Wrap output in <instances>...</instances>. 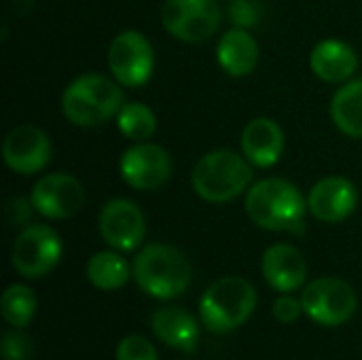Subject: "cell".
Returning a JSON list of instances; mask_svg holds the SVG:
<instances>
[{
	"label": "cell",
	"instance_id": "obj_2",
	"mask_svg": "<svg viewBox=\"0 0 362 360\" xmlns=\"http://www.w3.org/2000/svg\"><path fill=\"white\" fill-rule=\"evenodd\" d=\"M123 91L117 81L104 74L87 72L76 76L62 95L64 117L78 127H95L119 115Z\"/></svg>",
	"mask_w": 362,
	"mask_h": 360
},
{
	"label": "cell",
	"instance_id": "obj_21",
	"mask_svg": "<svg viewBox=\"0 0 362 360\" xmlns=\"http://www.w3.org/2000/svg\"><path fill=\"white\" fill-rule=\"evenodd\" d=\"M132 276H134V269L115 250L95 252L89 259V263H87V278L100 291H117V289H123L129 282Z\"/></svg>",
	"mask_w": 362,
	"mask_h": 360
},
{
	"label": "cell",
	"instance_id": "obj_3",
	"mask_svg": "<svg viewBox=\"0 0 362 360\" xmlns=\"http://www.w3.org/2000/svg\"><path fill=\"white\" fill-rule=\"evenodd\" d=\"M136 284L155 299L180 297L193 278L187 257L168 244L144 246L132 265Z\"/></svg>",
	"mask_w": 362,
	"mask_h": 360
},
{
	"label": "cell",
	"instance_id": "obj_25",
	"mask_svg": "<svg viewBox=\"0 0 362 360\" xmlns=\"http://www.w3.org/2000/svg\"><path fill=\"white\" fill-rule=\"evenodd\" d=\"M229 17L235 23V28H255L261 19V8L252 0H233L229 4Z\"/></svg>",
	"mask_w": 362,
	"mask_h": 360
},
{
	"label": "cell",
	"instance_id": "obj_27",
	"mask_svg": "<svg viewBox=\"0 0 362 360\" xmlns=\"http://www.w3.org/2000/svg\"><path fill=\"white\" fill-rule=\"evenodd\" d=\"M301 312H303L301 301H297L295 297H288V295L278 297L276 303H274V316H276L280 323H284V325L295 323V320L301 316Z\"/></svg>",
	"mask_w": 362,
	"mask_h": 360
},
{
	"label": "cell",
	"instance_id": "obj_18",
	"mask_svg": "<svg viewBox=\"0 0 362 360\" xmlns=\"http://www.w3.org/2000/svg\"><path fill=\"white\" fill-rule=\"evenodd\" d=\"M310 66L320 81L344 83L354 74L358 66V57L348 42L337 38H327L314 47L310 55Z\"/></svg>",
	"mask_w": 362,
	"mask_h": 360
},
{
	"label": "cell",
	"instance_id": "obj_5",
	"mask_svg": "<svg viewBox=\"0 0 362 360\" xmlns=\"http://www.w3.org/2000/svg\"><path fill=\"white\" fill-rule=\"evenodd\" d=\"M257 308L255 286L240 276H227L210 284L199 301V318L210 333L225 335L242 327Z\"/></svg>",
	"mask_w": 362,
	"mask_h": 360
},
{
	"label": "cell",
	"instance_id": "obj_20",
	"mask_svg": "<svg viewBox=\"0 0 362 360\" xmlns=\"http://www.w3.org/2000/svg\"><path fill=\"white\" fill-rule=\"evenodd\" d=\"M333 123L350 138H362V79L339 87L331 102Z\"/></svg>",
	"mask_w": 362,
	"mask_h": 360
},
{
	"label": "cell",
	"instance_id": "obj_6",
	"mask_svg": "<svg viewBox=\"0 0 362 360\" xmlns=\"http://www.w3.org/2000/svg\"><path fill=\"white\" fill-rule=\"evenodd\" d=\"M62 240L49 225H28L15 240L11 263L23 278H42L62 259Z\"/></svg>",
	"mask_w": 362,
	"mask_h": 360
},
{
	"label": "cell",
	"instance_id": "obj_13",
	"mask_svg": "<svg viewBox=\"0 0 362 360\" xmlns=\"http://www.w3.org/2000/svg\"><path fill=\"white\" fill-rule=\"evenodd\" d=\"M4 163L17 174H36L51 161V142L36 125L13 127L2 144Z\"/></svg>",
	"mask_w": 362,
	"mask_h": 360
},
{
	"label": "cell",
	"instance_id": "obj_9",
	"mask_svg": "<svg viewBox=\"0 0 362 360\" xmlns=\"http://www.w3.org/2000/svg\"><path fill=\"white\" fill-rule=\"evenodd\" d=\"M155 66V51L142 32L125 30L117 34L108 47V68L123 87L144 85Z\"/></svg>",
	"mask_w": 362,
	"mask_h": 360
},
{
	"label": "cell",
	"instance_id": "obj_12",
	"mask_svg": "<svg viewBox=\"0 0 362 360\" xmlns=\"http://www.w3.org/2000/svg\"><path fill=\"white\" fill-rule=\"evenodd\" d=\"M32 208L45 219H68L76 214L85 202L83 185L70 174H47L36 180L30 193Z\"/></svg>",
	"mask_w": 362,
	"mask_h": 360
},
{
	"label": "cell",
	"instance_id": "obj_28",
	"mask_svg": "<svg viewBox=\"0 0 362 360\" xmlns=\"http://www.w3.org/2000/svg\"><path fill=\"white\" fill-rule=\"evenodd\" d=\"M30 208H32V202H25V199H21V197L13 199V202L8 204V208H6L8 221H11L13 225H23V223H28V219H30Z\"/></svg>",
	"mask_w": 362,
	"mask_h": 360
},
{
	"label": "cell",
	"instance_id": "obj_15",
	"mask_svg": "<svg viewBox=\"0 0 362 360\" xmlns=\"http://www.w3.org/2000/svg\"><path fill=\"white\" fill-rule=\"evenodd\" d=\"M267 284L280 293L299 291L308 278V263L303 255L291 244H274L265 250L261 263Z\"/></svg>",
	"mask_w": 362,
	"mask_h": 360
},
{
	"label": "cell",
	"instance_id": "obj_7",
	"mask_svg": "<svg viewBox=\"0 0 362 360\" xmlns=\"http://www.w3.org/2000/svg\"><path fill=\"white\" fill-rule=\"evenodd\" d=\"M303 312L322 327H339L356 312V295L352 286L339 278H318L310 282L301 295Z\"/></svg>",
	"mask_w": 362,
	"mask_h": 360
},
{
	"label": "cell",
	"instance_id": "obj_10",
	"mask_svg": "<svg viewBox=\"0 0 362 360\" xmlns=\"http://www.w3.org/2000/svg\"><path fill=\"white\" fill-rule=\"evenodd\" d=\"M121 178L138 189L153 191L163 187L172 176V159L170 153L153 142H136L129 146L119 161Z\"/></svg>",
	"mask_w": 362,
	"mask_h": 360
},
{
	"label": "cell",
	"instance_id": "obj_4",
	"mask_svg": "<svg viewBox=\"0 0 362 360\" xmlns=\"http://www.w3.org/2000/svg\"><path fill=\"white\" fill-rule=\"evenodd\" d=\"M252 163L229 149L210 151L204 155L191 174L195 193L210 204H225L250 189Z\"/></svg>",
	"mask_w": 362,
	"mask_h": 360
},
{
	"label": "cell",
	"instance_id": "obj_16",
	"mask_svg": "<svg viewBox=\"0 0 362 360\" xmlns=\"http://www.w3.org/2000/svg\"><path fill=\"white\" fill-rule=\"evenodd\" d=\"M284 151V132L269 117L252 119L242 132V153L255 168H272Z\"/></svg>",
	"mask_w": 362,
	"mask_h": 360
},
{
	"label": "cell",
	"instance_id": "obj_23",
	"mask_svg": "<svg viewBox=\"0 0 362 360\" xmlns=\"http://www.w3.org/2000/svg\"><path fill=\"white\" fill-rule=\"evenodd\" d=\"M0 310L6 325L15 329L28 327L36 314V295L25 284H13L4 291L0 299Z\"/></svg>",
	"mask_w": 362,
	"mask_h": 360
},
{
	"label": "cell",
	"instance_id": "obj_17",
	"mask_svg": "<svg viewBox=\"0 0 362 360\" xmlns=\"http://www.w3.org/2000/svg\"><path fill=\"white\" fill-rule=\"evenodd\" d=\"M153 333L170 348L193 354L199 342V325L182 308H161L151 316Z\"/></svg>",
	"mask_w": 362,
	"mask_h": 360
},
{
	"label": "cell",
	"instance_id": "obj_11",
	"mask_svg": "<svg viewBox=\"0 0 362 360\" xmlns=\"http://www.w3.org/2000/svg\"><path fill=\"white\" fill-rule=\"evenodd\" d=\"M98 229L102 240L110 248L129 252L142 244L146 233V221L142 210L132 199L117 197L102 208L98 216Z\"/></svg>",
	"mask_w": 362,
	"mask_h": 360
},
{
	"label": "cell",
	"instance_id": "obj_24",
	"mask_svg": "<svg viewBox=\"0 0 362 360\" xmlns=\"http://www.w3.org/2000/svg\"><path fill=\"white\" fill-rule=\"evenodd\" d=\"M117 360H157V350L155 346L140 335H129L119 342L117 346Z\"/></svg>",
	"mask_w": 362,
	"mask_h": 360
},
{
	"label": "cell",
	"instance_id": "obj_19",
	"mask_svg": "<svg viewBox=\"0 0 362 360\" xmlns=\"http://www.w3.org/2000/svg\"><path fill=\"white\" fill-rule=\"evenodd\" d=\"M216 59L221 68L231 76H246L257 68L259 45L255 36L244 28H233L225 32L216 47Z\"/></svg>",
	"mask_w": 362,
	"mask_h": 360
},
{
	"label": "cell",
	"instance_id": "obj_14",
	"mask_svg": "<svg viewBox=\"0 0 362 360\" xmlns=\"http://www.w3.org/2000/svg\"><path fill=\"white\" fill-rule=\"evenodd\" d=\"M358 204L356 187L341 176H327L318 180L308 193L310 212L322 223L346 221Z\"/></svg>",
	"mask_w": 362,
	"mask_h": 360
},
{
	"label": "cell",
	"instance_id": "obj_22",
	"mask_svg": "<svg viewBox=\"0 0 362 360\" xmlns=\"http://www.w3.org/2000/svg\"><path fill=\"white\" fill-rule=\"evenodd\" d=\"M117 127L125 138L134 142H146L157 129V117L146 104L127 102L117 115Z\"/></svg>",
	"mask_w": 362,
	"mask_h": 360
},
{
	"label": "cell",
	"instance_id": "obj_26",
	"mask_svg": "<svg viewBox=\"0 0 362 360\" xmlns=\"http://www.w3.org/2000/svg\"><path fill=\"white\" fill-rule=\"evenodd\" d=\"M2 359L28 360L30 359V342L21 333H6L2 339Z\"/></svg>",
	"mask_w": 362,
	"mask_h": 360
},
{
	"label": "cell",
	"instance_id": "obj_8",
	"mask_svg": "<svg viewBox=\"0 0 362 360\" xmlns=\"http://www.w3.org/2000/svg\"><path fill=\"white\" fill-rule=\"evenodd\" d=\"M161 23L182 42H204L221 25V6L216 0H165Z\"/></svg>",
	"mask_w": 362,
	"mask_h": 360
},
{
	"label": "cell",
	"instance_id": "obj_1",
	"mask_svg": "<svg viewBox=\"0 0 362 360\" xmlns=\"http://www.w3.org/2000/svg\"><path fill=\"white\" fill-rule=\"evenodd\" d=\"M308 202L301 191L284 178H263L246 193V212L255 225L267 231H305Z\"/></svg>",
	"mask_w": 362,
	"mask_h": 360
}]
</instances>
